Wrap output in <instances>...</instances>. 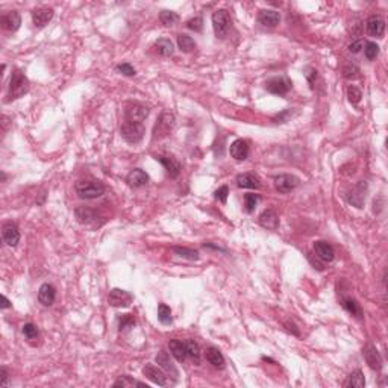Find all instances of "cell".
<instances>
[{
    "mask_svg": "<svg viewBox=\"0 0 388 388\" xmlns=\"http://www.w3.org/2000/svg\"><path fill=\"white\" fill-rule=\"evenodd\" d=\"M76 193L81 199L85 200H93L100 197L102 194H105V185L100 180L96 179H81L76 182Z\"/></svg>",
    "mask_w": 388,
    "mask_h": 388,
    "instance_id": "1",
    "label": "cell"
},
{
    "mask_svg": "<svg viewBox=\"0 0 388 388\" xmlns=\"http://www.w3.org/2000/svg\"><path fill=\"white\" fill-rule=\"evenodd\" d=\"M29 91V79L26 78V75L21 70H14L12 76H11V82H9V89H8V99L6 102L15 100L23 97L26 93Z\"/></svg>",
    "mask_w": 388,
    "mask_h": 388,
    "instance_id": "2",
    "label": "cell"
},
{
    "mask_svg": "<svg viewBox=\"0 0 388 388\" xmlns=\"http://www.w3.org/2000/svg\"><path fill=\"white\" fill-rule=\"evenodd\" d=\"M176 125V119L172 112H163L153 128V140H163L166 136H169L174 129Z\"/></svg>",
    "mask_w": 388,
    "mask_h": 388,
    "instance_id": "3",
    "label": "cell"
},
{
    "mask_svg": "<svg viewBox=\"0 0 388 388\" xmlns=\"http://www.w3.org/2000/svg\"><path fill=\"white\" fill-rule=\"evenodd\" d=\"M231 25H232V20H231V15L226 9H217L213 14V28H214L217 38L223 40L227 35Z\"/></svg>",
    "mask_w": 388,
    "mask_h": 388,
    "instance_id": "4",
    "label": "cell"
},
{
    "mask_svg": "<svg viewBox=\"0 0 388 388\" xmlns=\"http://www.w3.org/2000/svg\"><path fill=\"white\" fill-rule=\"evenodd\" d=\"M122 136L130 143V144H136V143H140L141 140H143V136H144V126H143V123H129V122H125L123 125H122Z\"/></svg>",
    "mask_w": 388,
    "mask_h": 388,
    "instance_id": "5",
    "label": "cell"
},
{
    "mask_svg": "<svg viewBox=\"0 0 388 388\" xmlns=\"http://www.w3.org/2000/svg\"><path fill=\"white\" fill-rule=\"evenodd\" d=\"M299 184H301L299 179L293 174H279L275 177V188L282 194L294 191L299 187Z\"/></svg>",
    "mask_w": 388,
    "mask_h": 388,
    "instance_id": "6",
    "label": "cell"
},
{
    "mask_svg": "<svg viewBox=\"0 0 388 388\" xmlns=\"http://www.w3.org/2000/svg\"><path fill=\"white\" fill-rule=\"evenodd\" d=\"M291 86H293L291 81L285 76H276V78H271L265 82L267 91L271 94H278V96L287 94L291 89Z\"/></svg>",
    "mask_w": 388,
    "mask_h": 388,
    "instance_id": "7",
    "label": "cell"
},
{
    "mask_svg": "<svg viewBox=\"0 0 388 388\" xmlns=\"http://www.w3.org/2000/svg\"><path fill=\"white\" fill-rule=\"evenodd\" d=\"M149 116V108L141 103L129 105L125 111V122L129 123H143Z\"/></svg>",
    "mask_w": 388,
    "mask_h": 388,
    "instance_id": "8",
    "label": "cell"
},
{
    "mask_svg": "<svg viewBox=\"0 0 388 388\" xmlns=\"http://www.w3.org/2000/svg\"><path fill=\"white\" fill-rule=\"evenodd\" d=\"M366 193H367V182L366 180H361L358 182L349 193L347 196V200L350 205L356 207V208H362L364 207V202H366Z\"/></svg>",
    "mask_w": 388,
    "mask_h": 388,
    "instance_id": "9",
    "label": "cell"
},
{
    "mask_svg": "<svg viewBox=\"0 0 388 388\" xmlns=\"http://www.w3.org/2000/svg\"><path fill=\"white\" fill-rule=\"evenodd\" d=\"M133 301L132 294L125 291V290H120V288H114L109 291V296H108V302L111 306H116V308H126L129 306L130 303Z\"/></svg>",
    "mask_w": 388,
    "mask_h": 388,
    "instance_id": "10",
    "label": "cell"
},
{
    "mask_svg": "<svg viewBox=\"0 0 388 388\" xmlns=\"http://www.w3.org/2000/svg\"><path fill=\"white\" fill-rule=\"evenodd\" d=\"M2 238L5 241V244H8V246H11V247L17 246L20 241V231H18L17 224L12 221H6L2 226Z\"/></svg>",
    "mask_w": 388,
    "mask_h": 388,
    "instance_id": "11",
    "label": "cell"
},
{
    "mask_svg": "<svg viewBox=\"0 0 388 388\" xmlns=\"http://www.w3.org/2000/svg\"><path fill=\"white\" fill-rule=\"evenodd\" d=\"M143 373L147 379H150L153 384L156 385H161V387H166L167 385V375L163 369H158L155 367L153 364H147L144 369H143Z\"/></svg>",
    "mask_w": 388,
    "mask_h": 388,
    "instance_id": "12",
    "label": "cell"
},
{
    "mask_svg": "<svg viewBox=\"0 0 388 388\" xmlns=\"http://www.w3.org/2000/svg\"><path fill=\"white\" fill-rule=\"evenodd\" d=\"M229 152H231V156L237 161H244L247 159L249 153H250V149H249V143L246 140H235L231 147H229Z\"/></svg>",
    "mask_w": 388,
    "mask_h": 388,
    "instance_id": "13",
    "label": "cell"
},
{
    "mask_svg": "<svg viewBox=\"0 0 388 388\" xmlns=\"http://www.w3.org/2000/svg\"><path fill=\"white\" fill-rule=\"evenodd\" d=\"M362 353H364V358H366V361H367V364L372 370H381L382 369V358H381V355H379V352L375 346H366Z\"/></svg>",
    "mask_w": 388,
    "mask_h": 388,
    "instance_id": "14",
    "label": "cell"
},
{
    "mask_svg": "<svg viewBox=\"0 0 388 388\" xmlns=\"http://www.w3.org/2000/svg\"><path fill=\"white\" fill-rule=\"evenodd\" d=\"M385 32V21L382 17L379 15H372L367 20V34L370 37H376L381 38Z\"/></svg>",
    "mask_w": 388,
    "mask_h": 388,
    "instance_id": "15",
    "label": "cell"
},
{
    "mask_svg": "<svg viewBox=\"0 0 388 388\" xmlns=\"http://www.w3.org/2000/svg\"><path fill=\"white\" fill-rule=\"evenodd\" d=\"M0 23H2L3 29H6L9 32H15V31H18V28L21 25V17L17 11H9L2 15Z\"/></svg>",
    "mask_w": 388,
    "mask_h": 388,
    "instance_id": "16",
    "label": "cell"
},
{
    "mask_svg": "<svg viewBox=\"0 0 388 388\" xmlns=\"http://www.w3.org/2000/svg\"><path fill=\"white\" fill-rule=\"evenodd\" d=\"M314 252H315L317 258L322 259L323 262H331L335 257L334 247L328 241H323V240L314 243Z\"/></svg>",
    "mask_w": 388,
    "mask_h": 388,
    "instance_id": "17",
    "label": "cell"
},
{
    "mask_svg": "<svg viewBox=\"0 0 388 388\" xmlns=\"http://www.w3.org/2000/svg\"><path fill=\"white\" fill-rule=\"evenodd\" d=\"M156 362H158V366L166 372V375L172 376L174 381L177 379V369L173 366L172 359H170V355H169L166 350H159V352H158V355H156Z\"/></svg>",
    "mask_w": 388,
    "mask_h": 388,
    "instance_id": "18",
    "label": "cell"
},
{
    "mask_svg": "<svg viewBox=\"0 0 388 388\" xmlns=\"http://www.w3.org/2000/svg\"><path fill=\"white\" fill-rule=\"evenodd\" d=\"M52 18H53L52 8H37L32 11V21L35 28H44L45 25H49Z\"/></svg>",
    "mask_w": 388,
    "mask_h": 388,
    "instance_id": "19",
    "label": "cell"
},
{
    "mask_svg": "<svg viewBox=\"0 0 388 388\" xmlns=\"http://www.w3.org/2000/svg\"><path fill=\"white\" fill-rule=\"evenodd\" d=\"M258 21L265 28H275L281 21V15L275 9H262L258 14Z\"/></svg>",
    "mask_w": 388,
    "mask_h": 388,
    "instance_id": "20",
    "label": "cell"
},
{
    "mask_svg": "<svg viewBox=\"0 0 388 388\" xmlns=\"http://www.w3.org/2000/svg\"><path fill=\"white\" fill-rule=\"evenodd\" d=\"M56 299V290L52 284H43L38 290V301L44 306H52Z\"/></svg>",
    "mask_w": 388,
    "mask_h": 388,
    "instance_id": "21",
    "label": "cell"
},
{
    "mask_svg": "<svg viewBox=\"0 0 388 388\" xmlns=\"http://www.w3.org/2000/svg\"><path fill=\"white\" fill-rule=\"evenodd\" d=\"M259 224L265 229L270 231H276L279 227V217L273 211V210H265L258 218Z\"/></svg>",
    "mask_w": 388,
    "mask_h": 388,
    "instance_id": "22",
    "label": "cell"
},
{
    "mask_svg": "<svg viewBox=\"0 0 388 388\" xmlns=\"http://www.w3.org/2000/svg\"><path fill=\"white\" fill-rule=\"evenodd\" d=\"M76 218L82 223V224H97L99 226V223H97V213L94 211V210H91V208H88V207H79V208H76Z\"/></svg>",
    "mask_w": 388,
    "mask_h": 388,
    "instance_id": "23",
    "label": "cell"
},
{
    "mask_svg": "<svg viewBox=\"0 0 388 388\" xmlns=\"http://www.w3.org/2000/svg\"><path fill=\"white\" fill-rule=\"evenodd\" d=\"M126 182L129 184L132 188H140L143 185H146L149 182V174L141 170V169H135L128 174L126 177Z\"/></svg>",
    "mask_w": 388,
    "mask_h": 388,
    "instance_id": "24",
    "label": "cell"
},
{
    "mask_svg": "<svg viewBox=\"0 0 388 388\" xmlns=\"http://www.w3.org/2000/svg\"><path fill=\"white\" fill-rule=\"evenodd\" d=\"M237 185L240 188H259L261 179L254 173H243L237 176Z\"/></svg>",
    "mask_w": 388,
    "mask_h": 388,
    "instance_id": "25",
    "label": "cell"
},
{
    "mask_svg": "<svg viewBox=\"0 0 388 388\" xmlns=\"http://www.w3.org/2000/svg\"><path fill=\"white\" fill-rule=\"evenodd\" d=\"M156 161H159L164 169L167 170L170 177H177L180 173V164L177 163V159H174L173 156H156Z\"/></svg>",
    "mask_w": 388,
    "mask_h": 388,
    "instance_id": "26",
    "label": "cell"
},
{
    "mask_svg": "<svg viewBox=\"0 0 388 388\" xmlns=\"http://www.w3.org/2000/svg\"><path fill=\"white\" fill-rule=\"evenodd\" d=\"M169 349H170L173 356H174L179 362H184V361L188 358L185 343H182V341H179V340H170V341H169Z\"/></svg>",
    "mask_w": 388,
    "mask_h": 388,
    "instance_id": "27",
    "label": "cell"
},
{
    "mask_svg": "<svg viewBox=\"0 0 388 388\" xmlns=\"http://www.w3.org/2000/svg\"><path fill=\"white\" fill-rule=\"evenodd\" d=\"M207 359L216 369H223L224 367V356L216 347H208L207 349Z\"/></svg>",
    "mask_w": 388,
    "mask_h": 388,
    "instance_id": "28",
    "label": "cell"
},
{
    "mask_svg": "<svg viewBox=\"0 0 388 388\" xmlns=\"http://www.w3.org/2000/svg\"><path fill=\"white\" fill-rule=\"evenodd\" d=\"M185 347H187V355H188V358H190L196 366H199V364H200V347H199V345H197L194 340H187V341H185Z\"/></svg>",
    "mask_w": 388,
    "mask_h": 388,
    "instance_id": "29",
    "label": "cell"
},
{
    "mask_svg": "<svg viewBox=\"0 0 388 388\" xmlns=\"http://www.w3.org/2000/svg\"><path fill=\"white\" fill-rule=\"evenodd\" d=\"M346 387L349 388H362L366 385V379H364V375L361 370H355L349 375L347 381L345 384Z\"/></svg>",
    "mask_w": 388,
    "mask_h": 388,
    "instance_id": "30",
    "label": "cell"
},
{
    "mask_svg": "<svg viewBox=\"0 0 388 388\" xmlns=\"http://www.w3.org/2000/svg\"><path fill=\"white\" fill-rule=\"evenodd\" d=\"M155 50L161 55V56H172L174 53V45L170 40L167 38H161L155 43Z\"/></svg>",
    "mask_w": 388,
    "mask_h": 388,
    "instance_id": "31",
    "label": "cell"
},
{
    "mask_svg": "<svg viewBox=\"0 0 388 388\" xmlns=\"http://www.w3.org/2000/svg\"><path fill=\"white\" fill-rule=\"evenodd\" d=\"M343 308H345L349 314H352V315H355V317H358V318L362 317L361 305L356 302L355 299H352V298H346V299H343Z\"/></svg>",
    "mask_w": 388,
    "mask_h": 388,
    "instance_id": "32",
    "label": "cell"
},
{
    "mask_svg": "<svg viewBox=\"0 0 388 388\" xmlns=\"http://www.w3.org/2000/svg\"><path fill=\"white\" fill-rule=\"evenodd\" d=\"M177 45H179V49H180L182 52H185V53H190V52H193V50L196 49L194 40H193L191 37L185 35V34L177 35Z\"/></svg>",
    "mask_w": 388,
    "mask_h": 388,
    "instance_id": "33",
    "label": "cell"
},
{
    "mask_svg": "<svg viewBox=\"0 0 388 388\" xmlns=\"http://www.w3.org/2000/svg\"><path fill=\"white\" fill-rule=\"evenodd\" d=\"M173 254L179 258L190 259V261H197L199 259V252L188 249V247H173Z\"/></svg>",
    "mask_w": 388,
    "mask_h": 388,
    "instance_id": "34",
    "label": "cell"
},
{
    "mask_svg": "<svg viewBox=\"0 0 388 388\" xmlns=\"http://www.w3.org/2000/svg\"><path fill=\"white\" fill-rule=\"evenodd\" d=\"M114 387L116 388H119V387H122V388H126V387H146L147 388V385L146 384H143V382H138V381H135V379H132L130 376H128V375H123V376H120L116 382H114Z\"/></svg>",
    "mask_w": 388,
    "mask_h": 388,
    "instance_id": "35",
    "label": "cell"
},
{
    "mask_svg": "<svg viewBox=\"0 0 388 388\" xmlns=\"http://www.w3.org/2000/svg\"><path fill=\"white\" fill-rule=\"evenodd\" d=\"M158 320L163 325H170L173 322L172 309L166 303H159V306H158Z\"/></svg>",
    "mask_w": 388,
    "mask_h": 388,
    "instance_id": "36",
    "label": "cell"
},
{
    "mask_svg": "<svg viewBox=\"0 0 388 388\" xmlns=\"http://www.w3.org/2000/svg\"><path fill=\"white\" fill-rule=\"evenodd\" d=\"M159 21H161L164 26H174V25L179 21V15H177L176 12H173V11L164 9V11H161V14H159Z\"/></svg>",
    "mask_w": 388,
    "mask_h": 388,
    "instance_id": "37",
    "label": "cell"
},
{
    "mask_svg": "<svg viewBox=\"0 0 388 388\" xmlns=\"http://www.w3.org/2000/svg\"><path fill=\"white\" fill-rule=\"evenodd\" d=\"M341 73L345 76L346 79H356L359 76V67L355 64V62H346L341 69Z\"/></svg>",
    "mask_w": 388,
    "mask_h": 388,
    "instance_id": "38",
    "label": "cell"
},
{
    "mask_svg": "<svg viewBox=\"0 0 388 388\" xmlns=\"http://www.w3.org/2000/svg\"><path fill=\"white\" fill-rule=\"evenodd\" d=\"M258 194H255V193H247V194L244 196V210H246V213H249V214L254 213L255 208H257V205H258Z\"/></svg>",
    "mask_w": 388,
    "mask_h": 388,
    "instance_id": "39",
    "label": "cell"
},
{
    "mask_svg": "<svg viewBox=\"0 0 388 388\" xmlns=\"http://www.w3.org/2000/svg\"><path fill=\"white\" fill-rule=\"evenodd\" d=\"M364 55L369 61H373L378 55H379V45L373 41H367L364 43Z\"/></svg>",
    "mask_w": 388,
    "mask_h": 388,
    "instance_id": "40",
    "label": "cell"
},
{
    "mask_svg": "<svg viewBox=\"0 0 388 388\" xmlns=\"http://www.w3.org/2000/svg\"><path fill=\"white\" fill-rule=\"evenodd\" d=\"M347 97H349V102L353 103V105H358L361 102V97H362V93L359 88H356L355 85H349L347 86Z\"/></svg>",
    "mask_w": 388,
    "mask_h": 388,
    "instance_id": "41",
    "label": "cell"
},
{
    "mask_svg": "<svg viewBox=\"0 0 388 388\" xmlns=\"http://www.w3.org/2000/svg\"><path fill=\"white\" fill-rule=\"evenodd\" d=\"M23 334L28 340H37L38 338V328L34 323H26L23 326Z\"/></svg>",
    "mask_w": 388,
    "mask_h": 388,
    "instance_id": "42",
    "label": "cell"
},
{
    "mask_svg": "<svg viewBox=\"0 0 388 388\" xmlns=\"http://www.w3.org/2000/svg\"><path fill=\"white\" fill-rule=\"evenodd\" d=\"M187 28L191 29V31H194V32H200L203 29V20H202V17H194V18L188 20L187 21Z\"/></svg>",
    "mask_w": 388,
    "mask_h": 388,
    "instance_id": "43",
    "label": "cell"
},
{
    "mask_svg": "<svg viewBox=\"0 0 388 388\" xmlns=\"http://www.w3.org/2000/svg\"><path fill=\"white\" fill-rule=\"evenodd\" d=\"M117 72H120V73L125 75V76H135V75H136L135 69H133L130 64H128V62H123V64L117 65Z\"/></svg>",
    "mask_w": 388,
    "mask_h": 388,
    "instance_id": "44",
    "label": "cell"
},
{
    "mask_svg": "<svg viewBox=\"0 0 388 388\" xmlns=\"http://www.w3.org/2000/svg\"><path fill=\"white\" fill-rule=\"evenodd\" d=\"M227 194H229V188H227L226 185H223V187H220L216 191V199L217 200H220L221 203H226Z\"/></svg>",
    "mask_w": 388,
    "mask_h": 388,
    "instance_id": "45",
    "label": "cell"
},
{
    "mask_svg": "<svg viewBox=\"0 0 388 388\" xmlns=\"http://www.w3.org/2000/svg\"><path fill=\"white\" fill-rule=\"evenodd\" d=\"M132 325H135V320L130 317L129 314H125V315L120 317V331L126 329L128 326H132Z\"/></svg>",
    "mask_w": 388,
    "mask_h": 388,
    "instance_id": "46",
    "label": "cell"
},
{
    "mask_svg": "<svg viewBox=\"0 0 388 388\" xmlns=\"http://www.w3.org/2000/svg\"><path fill=\"white\" fill-rule=\"evenodd\" d=\"M362 49H364V41L362 40H356V41H353V43L349 45V50L352 53H359Z\"/></svg>",
    "mask_w": 388,
    "mask_h": 388,
    "instance_id": "47",
    "label": "cell"
},
{
    "mask_svg": "<svg viewBox=\"0 0 388 388\" xmlns=\"http://www.w3.org/2000/svg\"><path fill=\"white\" fill-rule=\"evenodd\" d=\"M0 376H2V381H0V384L5 387V385H8V378H9V373H8V370L5 369V367H2L0 369Z\"/></svg>",
    "mask_w": 388,
    "mask_h": 388,
    "instance_id": "48",
    "label": "cell"
},
{
    "mask_svg": "<svg viewBox=\"0 0 388 388\" xmlns=\"http://www.w3.org/2000/svg\"><path fill=\"white\" fill-rule=\"evenodd\" d=\"M2 309H6V308H9L11 306V303L8 301V298L6 296H2Z\"/></svg>",
    "mask_w": 388,
    "mask_h": 388,
    "instance_id": "49",
    "label": "cell"
}]
</instances>
